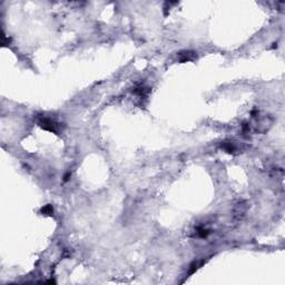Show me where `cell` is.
Instances as JSON below:
<instances>
[{"label": "cell", "mask_w": 285, "mask_h": 285, "mask_svg": "<svg viewBox=\"0 0 285 285\" xmlns=\"http://www.w3.org/2000/svg\"><path fill=\"white\" fill-rule=\"evenodd\" d=\"M134 93L137 94V95H139V96H145V95L148 93V89H147L146 87H144V86H139V87L135 88Z\"/></svg>", "instance_id": "obj_6"}, {"label": "cell", "mask_w": 285, "mask_h": 285, "mask_svg": "<svg viewBox=\"0 0 285 285\" xmlns=\"http://www.w3.org/2000/svg\"><path fill=\"white\" fill-rule=\"evenodd\" d=\"M209 234V232H208L207 230H205V228H198V232H197V235L201 237H206Z\"/></svg>", "instance_id": "obj_7"}, {"label": "cell", "mask_w": 285, "mask_h": 285, "mask_svg": "<svg viewBox=\"0 0 285 285\" xmlns=\"http://www.w3.org/2000/svg\"><path fill=\"white\" fill-rule=\"evenodd\" d=\"M38 124L42 129L51 132V133L59 134V132H60V124H58L56 120L51 119V118H49V117H46V116L39 117Z\"/></svg>", "instance_id": "obj_1"}, {"label": "cell", "mask_w": 285, "mask_h": 285, "mask_svg": "<svg viewBox=\"0 0 285 285\" xmlns=\"http://www.w3.org/2000/svg\"><path fill=\"white\" fill-rule=\"evenodd\" d=\"M41 214H44V215H47V216H51L52 214H54V208H52L51 205H45L44 207L41 208Z\"/></svg>", "instance_id": "obj_5"}, {"label": "cell", "mask_w": 285, "mask_h": 285, "mask_svg": "<svg viewBox=\"0 0 285 285\" xmlns=\"http://www.w3.org/2000/svg\"><path fill=\"white\" fill-rule=\"evenodd\" d=\"M178 58L181 62H192V60H195L197 58V55L196 52L191 51V50H185V51H181L178 54Z\"/></svg>", "instance_id": "obj_2"}, {"label": "cell", "mask_w": 285, "mask_h": 285, "mask_svg": "<svg viewBox=\"0 0 285 285\" xmlns=\"http://www.w3.org/2000/svg\"><path fill=\"white\" fill-rule=\"evenodd\" d=\"M203 264V262H198V261H195V262H193L191 264V266H189V271H188V275H192V274H194L196 271L198 269V267Z\"/></svg>", "instance_id": "obj_4"}, {"label": "cell", "mask_w": 285, "mask_h": 285, "mask_svg": "<svg viewBox=\"0 0 285 285\" xmlns=\"http://www.w3.org/2000/svg\"><path fill=\"white\" fill-rule=\"evenodd\" d=\"M222 148L227 153H234L236 150V147L234 145V142H228V140H225V142H222Z\"/></svg>", "instance_id": "obj_3"}]
</instances>
